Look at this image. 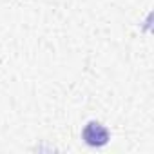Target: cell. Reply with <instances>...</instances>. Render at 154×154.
Masks as SVG:
<instances>
[{"mask_svg":"<svg viewBox=\"0 0 154 154\" xmlns=\"http://www.w3.org/2000/svg\"><path fill=\"white\" fill-rule=\"evenodd\" d=\"M82 138L89 147H103L111 140V134L100 122H89L82 131Z\"/></svg>","mask_w":154,"mask_h":154,"instance_id":"6da1fadb","label":"cell"}]
</instances>
